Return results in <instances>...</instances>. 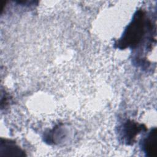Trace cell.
Instances as JSON below:
<instances>
[{
    "label": "cell",
    "instance_id": "1",
    "mask_svg": "<svg viewBox=\"0 0 157 157\" xmlns=\"http://www.w3.org/2000/svg\"><path fill=\"white\" fill-rule=\"evenodd\" d=\"M144 33L145 13L143 11L139 10L128 26L121 38L118 41V47L125 48L135 47L142 39Z\"/></svg>",
    "mask_w": 157,
    "mask_h": 157
},
{
    "label": "cell",
    "instance_id": "2",
    "mask_svg": "<svg viewBox=\"0 0 157 157\" xmlns=\"http://www.w3.org/2000/svg\"><path fill=\"white\" fill-rule=\"evenodd\" d=\"M144 150L148 156H157V131L154 128L148 135L144 141Z\"/></svg>",
    "mask_w": 157,
    "mask_h": 157
},
{
    "label": "cell",
    "instance_id": "3",
    "mask_svg": "<svg viewBox=\"0 0 157 157\" xmlns=\"http://www.w3.org/2000/svg\"><path fill=\"white\" fill-rule=\"evenodd\" d=\"M142 128V125L137 124L132 121L127 123L124 126V132L126 133V138L128 141H131Z\"/></svg>",
    "mask_w": 157,
    "mask_h": 157
}]
</instances>
